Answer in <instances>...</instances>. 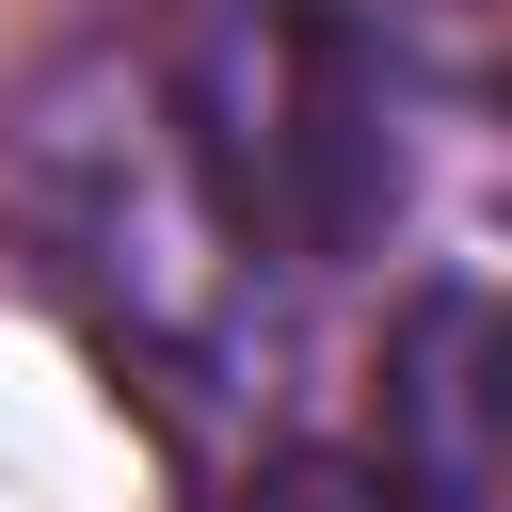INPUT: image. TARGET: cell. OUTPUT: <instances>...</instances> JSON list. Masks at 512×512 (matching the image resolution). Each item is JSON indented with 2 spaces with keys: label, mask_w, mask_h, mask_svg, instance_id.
I'll return each instance as SVG.
<instances>
[{
  "label": "cell",
  "mask_w": 512,
  "mask_h": 512,
  "mask_svg": "<svg viewBox=\"0 0 512 512\" xmlns=\"http://www.w3.org/2000/svg\"><path fill=\"white\" fill-rule=\"evenodd\" d=\"M208 512H416V480H400V464H352V448H288V464H256V480L208 496Z\"/></svg>",
  "instance_id": "6da1fadb"
}]
</instances>
